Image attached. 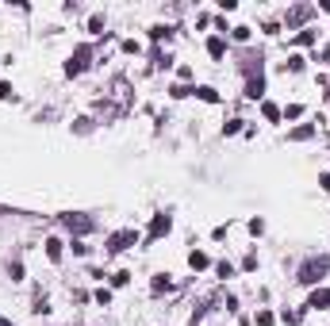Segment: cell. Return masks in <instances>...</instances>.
Instances as JSON below:
<instances>
[{"label":"cell","mask_w":330,"mask_h":326,"mask_svg":"<svg viewBox=\"0 0 330 326\" xmlns=\"http://www.w3.org/2000/svg\"><path fill=\"white\" fill-rule=\"evenodd\" d=\"M12 96H16V88H12L8 81H0V100H12Z\"/></svg>","instance_id":"23"},{"label":"cell","mask_w":330,"mask_h":326,"mask_svg":"<svg viewBox=\"0 0 330 326\" xmlns=\"http://www.w3.org/2000/svg\"><path fill=\"white\" fill-rule=\"evenodd\" d=\"M319 184H322V192H330V173H319Z\"/></svg>","instance_id":"29"},{"label":"cell","mask_w":330,"mask_h":326,"mask_svg":"<svg viewBox=\"0 0 330 326\" xmlns=\"http://www.w3.org/2000/svg\"><path fill=\"white\" fill-rule=\"evenodd\" d=\"M85 66H88V46H77V50H73V58L65 61V73H70V77H77V73H85Z\"/></svg>","instance_id":"5"},{"label":"cell","mask_w":330,"mask_h":326,"mask_svg":"<svg viewBox=\"0 0 330 326\" xmlns=\"http://www.w3.org/2000/svg\"><path fill=\"white\" fill-rule=\"evenodd\" d=\"M307 307H311V311L330 307V288H315V292H311V300H307Z\"/></svg>","instance_id":"7"},{"label":"cell","mask_w":330,"mask_h":326,"mask_svg":"<svg viewBox=\"0 0 330 326\" xmlns=\"http://www.w3.org/2000/svg\"><path fill=\"white\" fill-rule=\"evenodd\" d=\"M280 115H284V119H300V115H304V104H288Z\"/></svg>","instance_id":"14"},{"label":"cell","mask_w":330,"mask_h":326,"mask_svg":"<svg viewBox=\"0 0 330 326\" xmlns=\"http://www.w3.org/2000/svg\"><path fill=\"white\" fill-rule=\"evenodd\" d=\"M139 242V231H115L112 238H108V253H123V249H130Z\"/></svg>","instance_id":"3"},{"label":"cell","mask_w":330,"mask_h":326,"mask_svg":"<svg viewBox=\"0 0 330 326\" xmlns=\"http://www.w3.org/2000/svg\"><path fill=\"white\" fill-rule=\"evenodd\" d=\"M322 12H330V0H326V4H322Z\"/></svg>","instance_id":"31"},{"label":"cell","mask_w":330,"mask_h":326,"mask_svg":"<svg viewBox=\"0 0 330 326\" xmlns=\"http://www.w3.org/2000/svg\"><path fill=\"white\" fill-rule=\"evenodd\" d=\"M219 276H235V265L230 261H219Z\"/></svg>","instance_id":"27"},{"label":"cell","mask_w":330,"mask_h":326,"mask_svg":"<svg viewBox=\"0 0 330 326\" xmlns=\"http://www.w3.org/2000/svg\"><path fill=\"white\" fill-rule=\"evenodd\" d=\"M0 326H12V322H8V318H0Z\"/></svg>","instance_id":"30"},{"label":"cell","mask_w":330,"mask_h":326,"mask_svg":"<svg viewBox=\"0 0 330 326\" xmlns=\"http://www.w3.org/2000/svg\"><path fill=\"white\" fill-rule=\"evenodd\" d=\"M311 16H315V8H311V4H295V8L288 12V27L304 23V19H311Z\"/></svg>","instance_id":"6"},{"label":"cell","mask_w":330,"mask_h":326,"mask_svg":"<svg viewBox=\"0 0 330 326\" xmlns=\"http://www.w3.org/2000/svg\"><path fill=\"white\" fill-rule=\"evenodd\" d=\"M61 226H65L70 234H88V231H92V219L81 215V211H65V215H61Z\"/></svg>","instance_id":"2"},{"label":"cell","mask_w":330,"mask_h":326,"mask_svg":"<svg viewBox=\"0 0 330 326\" xmlns=\"http://www.w3.org/2000/svg\"><path fill=\"white\" fill-rule=\"evenodd\" d=\"M46 257L61 261V238H46Z\"/></svg>","instance_id":"11"},{"label":"cell","mask_w":330,"mask_h":326,"mask_svg":"<svg viewBox=\"0 0 330 326\" xmlns=\"http://www.w3.org/2000/svg\"><path fill=\"white\" fill-rule=\"evenodd\" d=\"M257 326H273V315H269V311H257Z\"/></svg>","instance_id":"28"},{"label":"cell","mask_w":330,"mask_h":326,"mask_svg":"<svg viewBox=\"0 0 330 326\" xmlns=\"http://www.w3.org/2000/svg\"><path fill=\"white\" fill-rule=\"evenodd\" d=\"M288 69H292V73H300V69H304V58H300V54H292V58H288Z\"/></svg>","instance_id":"24"},{"label":"cell","mask_w":330,"mask_h":326,"mask_svg":"<svg viewBox=\"0 0 330 326\" xmlns=\"http://www.w3.org/2000/svg\"><path fill=\"white\" fill-rule=\"evenodd\" d=\"M208 54H211V58H223V54H226V43H223V39H219V35H215V39H208Z\"/></svg>","instance_id":"9"},{"label":"cell","mask_w":330,"mask_h":326,"mask_svg":"<svg viewBox=\"0 0 330 326\" xmlns=\"http://www.w3.org/2000/svg\"><path fill=\"white\" fill-rule=\"evenodd\" d=\"M246 96H250V100H261V96H265V77H246Z\"/></svg>","instance_id":"8"},{"label":"cell","mask_w":330,"mask_h":326,"mask_svg":"<svg viewBox=\"0 0 330 326\" xmlns=\"http://www.w3.org/2000/svg\"><path fill=\"white\" fill-rule=\"evenodd\" d=\"M196 96H200V100H208V104H215V100H219V92H215V88H208V85L196 88Z\"/></svg>","instance_id":"15"},{"label":"cell","mask_w":330,"mask_h":326,"mask_svg":"<svg viewBox=\"0 0 330 326\" xmlns=\"http://www.w3.org/2000/svg\"><path fill=\"white\" fill-rule=\"evenodd\" d=\"M280 318H284L288 326H295V322H300V318H304V311H284V315H280Z\"/></svg>","instance_id":"22"},{"label":"cell","mask_w":330,"mask_h":326,"mask_svg":"<svg viewBox=\"0 0 330 326\" xmlns=\"http://www.w3.org/2000/svg\"><path fill=\"white\" fill-rule=\"evenodd\" d=\"M326 269H330V257H307L304 265H300V276H295V280L300 284H319L322 276H326Z\"/></svg>","instance_id":"1"},{"label":"cell","mask_w":330,"mask_h":326,"mask_svg":"<svg viewBox=\"0 0 330 326\" xmlns=\"http://www.w3.org/2000/svg\"><path fill=\"white\" fill-rule=\"evenodd\" d=\"M261 115H265L269 123H277V119H280V108H277V104H269V100H265V104H261Z\"/></svg>","instance_id":"12"},{"label":"cell","mask_w":330,"mask_h":326,"mask_svg":"<svg viewBox=\"0 0 330 326\" xmlns=\"http://www.w3.org/2000/svg\"><path fill=\"white\" fill-rule=\"evenodd\" d=\"M169 231H173V219H169L165 211H157L154 219H150V231H146V238H150V242H157V238H165Z\"/></svg>","instance_id":"4"},{"label":"cell","mask_w":330,"mask_h":326,"mask_svg":"<svg viewBox=\"0 0 330 326\" xmlns=\"http://www.w3.org/2000/svg\"><path fill=\"white\" fill-rule=\"evenodd\" d=\"M96 303H100V307H108V303H112V288H100V292H96Z\"/></svg>","instance_id":"20"},{"label":"cell","mask_w":330,"mask_h":326,"mask_svg":"<svg viewBox=\"0 0 330 326\" xmlns=\"http://www.w3.org/2000/svg\"><path fill=\"white\" fill-rule=\"evenodd\" d=\"M188 265H192V269H208V253L192 249V253H188Z\"/></svg>","instance_id":"13"},{"label":"cell","mask_w":330,"mask_h":326,"mask_svg":"<svg viewBox=\"0 0 330 326\" xmlns=\"http://www.w3.org/2000/svg\"><path fill=\"white\" fill-rule=\"evenodd\" d=\"M127 280H130V273H127V269H119V273H112V284H115V288H123Z\"/></svg>","instance_id":"19"},{"label":"cell","mask_w":330,"mask_h":326,"mask_svg":"<svg viewBox=\"0 0 330 326\" xmlns=\"http://www.w3.org/2000/svg\"><path fill=\"white\" fill-rule=\"evenodd\" d=\"M88 31H92V35H104V16H92V19H88Z\"/></svg>","instance_id":"16"},{"label":"cell","mask_w":330,"mask_h":326,"mask_svg":"<svg viewBox=\"0 0 330 326\" xmlns=\"http://www.w3.org/2000/svg\"><path fill=\"white\" fill-rule=\"evenodd\" d=\"M169 284H173V280H169V276H154V284H150V288H154V292H165V288H169Z\"/></svg>","instance_id":"17"},{"label":"cell","mask_w":330,"mask_h":326,"mask_svg":"<svg viewBox=\"0 0 330 326\" xmlns=\"http://www.w3.org/2000/svg\"><path fill=\"white\" fill-rule=\"evenodd\" d=\"M295 43H300V46H311V43H315V31H300V35H295Z\"/></svg>","instance_id":"21"},{"label":"cell","mask_w":330,"mask_h":326,"mask_svg":"<svg viewBox=\"0 0 330 326\" xmlns=\"http://www.w3.org/2000/svg\"><path fill=\"white\" fill-rule=\"evenodd\" d=\"M238 131H242V119H230V123L223 127V135H238Z\"/></svg>","instance_id":"25"},{"label":"cell","mask_w":330,"mask_h":326,"mask_svg":"<svg viewBox=\"0 0 330 326\" xmlns=\"http://www.w3.org/2000/svg\"><path fill=\"white\" fill-rule=\"evenodd\" d=\"M169 92H173V100H184V96H192V92H196V88H184V85H173V88H169Z\"/></svg>","instance_id":"18"},{"label":"cell","mask_w":330,"mask_h":326,"mask_svg":"<svg viewBox=\"0 0 330 326\" xmlns=\"http://www.w3.org/2000/svg\"><path fill=\"white\" fill-rule=\"evenodd\" d=\"M311 135H315V127H311V123H304V127H295V131H292L288 138H292V142H307Z\"/></svg>","instance_id":"10"},{"label":"cell","mask_w":330,"mask_h":326,"mask_svg":"<svg viewBox=\"0 0 330 326\" xmlns=\"http://www.w3.org/2000/svg\"><path fill=\"white\" fill-rule=\"evenodd\" d=\"M8 273H12V280H23V265H19V261H12Z\"/></svg>","instance_id":"26"}]
</instances>
